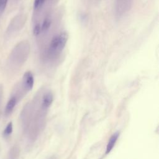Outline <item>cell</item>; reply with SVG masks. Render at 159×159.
Wrapping results in <instances>:
<instances>
[{
    "mask_svg": "<svg viewBox=\"0 0 159 159\" xmlns=\"http://www.w3.org/2000/svg\"><path fill=\"white\" fill-rule=\"evenodd\" d=\"M68 39L66 31L60 30L54 34L47 42L41 46L42 62L53 64L60 57Z\"/></svg>",
    "mask_w": 159,
    "mask_h": 159,
    "instance_id": "6da1fadb",
    "label": "cell"
},
{
    "mask_svg": "<svg viewBox=\"0 0 159 159\" xmlns=\"http://www.w3.org/2000/svg\"><path fill=\"white\" fill-rule=\"evenodd\" d=\"M8 0H0V12H2L7 6Z\"/></svg>",
    "mask_w": 159,
    "mask_h": 159,
    "instance_id": "8992f818",
    "label": "cell"
},
{
    "mask_svg": "<svg viewBox=\"0 0 159 159\" xmlns=\"http://www.w3.org/2000/svg\"><path fill=\"white\" fill-rule=\"evenodd\" d=\"M0 99H1V94H0Z\"/></svg>",
    "mask_w": 159,
    "mask_h": 159,
    "instance_id": "ba28073f",
    "label": "cell"
},
{
    "mask_svg": "<svg viewBox=\"0 0 159 159\" xmlns=\"http://www.w3.org/2000/svg\"><path fill=\"white\" fill-rule=\"evenodd\" d=\"M17 102V99L15 96H12L7 102L5 109H4V113L6 115H9L11 114L13 109H14L16 104Z\"/></svg>",
    "mask_w": 159,
    "mask_h": 159,
    "instance_id": "7a4b0ae2",
    "label": "cell"
},
{
    "mask_svg": "<svg viewBox=\"0 0 159 159\" xmlns=\"http://www.w3.org/2000/svg\"><path fill=\"white\" fill-rule=\"evenodd\" d=\"M119 136V132H116L114 133L109 139L107 146H106V153L108 154L114 148L117 139L118 137Z\"/></svg>",
    "mask_w": 159,
    "mask_h": 159,
    "instance_id": "3957f363",
    "label": "cell"
},
{
    "mask_svg": "<svg viewBox=\"0 0 159 159\" xmlns=\"http://www.w3.org/2000/svg\"><path fill=\"white\" fill-rule=\"evenodd\" d=\"M12 129H13L12 123L11 122H10L7 124V125L5 127V129L3 131V135L4 137H8L9 135H10L11 134V133L12 132Z\"/></svg>",
    "mask_w": 159,
    "mask_h": 159,
    "instance_id": "5b68a950",
    "label": "cell"
},
{
    "mask_svg": "<svg viewBox=\"0 0 159 159\" xmlns=\"http://www.w3.org/2000/svg\"><path fill=\"white\" fill-rule=\"evenodd\" d=\"M20 154L19 148L14 145L13 146L8 152L6 159H18Z\"/></svg>",
    "mask_w": 159,
    "mask_h": 159,
    "instance_id": "277c9868",
    "label": "cell"
},
{
    "mask_svg": "<svg viewBox=\"0 0 159 159\" xmlns=\"http://www.w3.org/2000/svg\"><path fill=\"white\" fill-rule=\"evenodd\" d=\"M0 118H1V112H0Z\"/></svg>",
    "mask_w": 159,
    "mask_h": 159,
    "instance_id": "52a82bcc",
    "label": "cell"
}]
</instances>
